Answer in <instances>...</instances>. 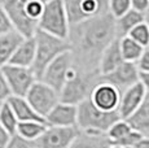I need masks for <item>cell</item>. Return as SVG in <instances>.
<instances>
[{
    "mask_svg": "<svg viewBox=\"0 0 149 148\" xmlns=\"http://www.w3.org/2000/svg\"><path fill=\"white\" fill-rule=\"evenodd\" d=\"M118 36L116 18L109 12L70 25L68 40L71 45L74 65L87 73L99 75L100 56Z\"/></svg>",
    "mask_w": 149,
    "mask_h": 148,
    "instance_id": "1",
    "label": "cell"
},
{
    "mask_svg": "<svg viewBox=\"0 0 149 148\" xmlns=\"http://www.w3.org/2000/svg\"><path fill=\"white\" fill-rule=\"evenodd\" d=\"M0 5L9 16L14 30L25 38L35 34L44 7L40 0H0Z\"/></svg>",
    "mask_w": 149,
    "mask_h": 148,
    "instance_id": "2",
    "label": "cell"
},
{
    "mask_svg": "<svg viewBox=\"0 0 149 148\" xmlns=\"http://www.w3.org/2000/svg\"><path fill=\"white\" fill-rule=\"evenodd\" d=\"M34 39H35V59L31 69L36 79H40L48 64L62 52L71 50V45L68 39H61L39 29L34 34Z\"/></svg>",
    "mask_w": 149,
    "mask_h": 148,
    "instance_id": "3",
    "label": "cell"
},
{
    "mask_svg": "<svg viewBox=\"0 0 149 148\" xmlns=\"http://www.w3.org/2000/svg\"><path fill=\"white\" fill-rule=\"evenodd\" d=\"M119 118L118 110L102 112L93 105L90 98L77 105V127L88 134H105Z\"/></svg>",
    "mask_w": 149,
    "mask_h": 148,
    "instance_id": "4",
    "label": "cell"
},
{
    "mask_svg": "<svg viewBox=\"0 0 149 148\" xmlns=\"http://www.w3.org/2000/svg\"><path fill=\"white\" fill-rule=\"evenodd\" d=\"M97 74H91L81 68L73 65L62 89L58 92L61 103L78 105L81 101L90 98V94L93 86L97 83Z\"/></svg>",
    "mask_w": 149,
    "mask_h": 148,
    "instance_id": "5",
    "label": "cell"
},
{
    "mask_svg": "<svg viewBox=\"0 0 149 148\" xmlns=\"http://www.w3.org/2000/svg\"><path fill=\"white\" fill-rule=\"evenodd\" d=\"M38 29L61 39L69 38L70 24L64 0H51L45 3L39 17Z\"/></svg>",
    "mask_w": 149,
    "mask_h": 148,
    "instance_id": "6",
    "label": "cell"
},
{
    "mask_svg": "<svg viewBox=\"0 0 149 148\" xmlns=\"http://www.w3.org/2000/svg\"><path fill=\"white\" fill-rule=\"evenodd\" d=\"M74 65V56L71 50L65 51L61 55H58L54 60L48 64V66L44 69L39 81L44 82L49 87H52L54 91L60 92L62 89L65 81L68 78V74Z\"/></svg>",
    "mask_w": 149,
    "mask_h": 148,
    "instance_id": "7",
    "label": "cell"
},
{
    "mask_svg": "<svg viewBox=\"0 0 149 148\" xmlns=\"http://www.w3.org/2000/svg\"><path fill=\"white\" fill-rule=\"evenodd\" d=\"M69 24L75 25L102 15L108 10V0H64Z\"/></svg>",
    "mask_w": 149,
    "mask_h": 148,
    "instance_id": "8",
    "label": "cell"
},
{
    "mask_svg": "<svg viewBox=\"0 0 149 148\" xmlns=\"http://www.w3.org/2000/svg\"><path fill=\"white\" fill-rule=\"evenodd\" d=\"M25 99L42 118H44L60 101L58 92L39 79L34 82V84L27 91Z\"/></svg>",
    "mask_w": 149,
    "mask_h": 148,
    "instance_id": "9",
    "label": "cell"
},
{
    "mask_svg": "<svg viewBox=\"0 0 149 148\" xmlns=\"http://www.w3.org/2000/svg\"><path fill=\"white\" fill-rule=\"evenodd\" d=\"M0 72L3 73L8 86H9L12 96L25 98L27 91L34 84V82L38 81L31 68L5 64L0 68Z\"/></svg>",
    "mask_w": 149,
    "mask_h": 148,
    "instance_id": "10",
    "label": "cell"
},
{
    "mask_svg": "<svg viewBox=\"0 0 149 148\" xmlns=\"http://www.w3.org/2000/svg\"><path fill=\"white\" fill-rule=\"evenodd\" d=\"M79 134L77 126L57 127L47 126L44 133L34 142L35 148H69Z\"/></svg>",
    "mask_w": 149,
    "mask_h": 148,
    "instance_id": "11",
    "label": "cell"
},
{
    "mask_svg": "<svg viewBox=\"0 0 149 148\" xmlns=\"http://www.w3.org/2000/svg\"><path fill=\"white\" fill-rule=\"evenodd\" d=\"M121 94V91L113 84L97 79V83L90 94V99L97 109L102 112H114L118 110Z\"/></svg>",
    "mask_w": 149,
    "mask_h": 148,
    "instance_id": "12",
    "label": "cell"
},
{
    "mask_svg": "<svg viewBox=\"0 0 149 148\" xmlns=\"http://www.w3.org/2000/svg\"><path fill=\"white\" fill-rule=\"evenodd\" d=\"M139 74L140 72L135 62L123 61L113 72L105 74V75H99L97 79L113 84L121 92H123L126 89H128L132 84H135L136 82H139Z\"/></svg>",
    "mask_w": 149,
    "mask_h": 148,
    "instance_id": "13",
    "label": "cell"
},
{
    "mask_svg": "<svg viewBox=\"0 0 149 148\" xmlns=\"http://www.w3.org/2000/svg\"><path fill=\"white\" fill-rule=\"evenodd\" d=\"M145 94H147V91H145L144 86L141 84L140 81L123 91L121 94V101H119V105H118L119 117L122 119L130 117L140 107L141 101L145 98Z\"/></svg>",
    "mask_w": 149,
    "mask_h": 148,
    "instance_id": "14",
    "label": "cell"
},
{
    "mask_svg": "<svg viewBox=\"0 0 149 148\" xmlns=\"http://www.w3.org/2000/svg\"><path fill=\"white\" fill-rule=\"evenodd\" d=\"M47 126L71 127L77 126V105L58 101L49 113L44 117Z\"/></svg>",
    "mask_w": 149,
    "mask_h": 148,
    "instance_id": "15",
    "label": "cell"
},
{
    "mask_svg": "<svg viewBox=\"0 0 149 148\" xmlns=\"http://www.w3.org/2000/svg\"><path fill=\"white\" fill-rule=\"evenodd\" d=\"M123 61L125 60L122 57L121 48H119V36H118L102 51L99 60V75H105V74L113 72Z\"/></svg>",
    "mask_w": 149,
    "mask_h": 148,
    "instance_id": "16",
    "label": "cell"
},
{
    "mask_svg": "<svg viewBox=\"0 0 149 148\" xmlns=\"http://www.w3.org/2000/svg\"><path fill=\"white\" fill-rule=\"evenodd\" d=\"M34 59H35V39L33 36L24 38V40L19 43L17 50L14 51L13 56L10 57L8 64L17 65V66L31 68Z\"/></svg>",
    "mask_w": 149,
    "mask_h": 148,
    "instance_id": "17",
    "label": "cell"
},
{
    "mask_svg": "<svg viewBox=\"0 0 149 148\" xmlns=\"http://www.w3.org/2000/svg\"><path fill=\"white\" fill-rule=\"evenodd\" d=\"M132 130L140 133L143 136H149V92L145 94L144 100L135 112L126 118Z\"/></svg>",
    "mask_w": 149,
    "mask_h": 148,
    "instance_id": "18",
    "label": "cell"
},
{
    "mask_svg": "<svg viewBox=\"0 0 149 148\" xmlns=\"http://www.w3.org/2000/svg\"><path fill=\"white\" fill-rule=\"evenodd\" d=\"M25 36L17 30L8 31L5 34H0V68L8 64L14 51L19 45Z\"/></svg>",
    "mask_w": 149,
    "mask_h": 148,
    "instance_id": "19",
    "label": "cell"
},
{
    "mask_svg": "<svg viewBox=\"0 0 149 148\" xmlns=\"http://www.w3.org/2000/svg\"><path fill=\"white\" fill-rule=\"evenodd\" d=\"M7 103L12 108L14 116H16L18 122H26V121L44 122V118H42L33 109V107L27 103V100L25 98H21V96H10Z\"/></svg>",
    "mask_w": 149,
    "mask_h": 148,
    "instance_id": "20",
    "label": "cell"
},
{
    "mask_svg": "<svg viewBox=\"0 0 149 148\" xmlns=\"http://www.w3.org/2000/svg\"><path fill=\"white\" fill-rule=\"evenodd\" d=\"M110 140L105 134H88L79 130V134L69 148H108Z\"/></svg>",
    "mask_w": 149,
    "mask_h": 148,
    "instance_id": "21",
    "label": "cell"
},
{
    "mask_svg": "<svg viewBox=\"0 0 149 148\" xmlns=\"http://www.w3.org/2000/svg\"><path fill=\"white\" fill-rule=\"evenodd\" d=\"M145 15H147V13H141V12H139V10H135L131 8V9H128L126 13H123L121 17L116 18L118 35L119 36L127 35L128 31L132 29V27H135L136 25L145 21Z\"/></svg>",
    "mask_w": 149,
    "mask_h": 148,
    "instance_id": "22",
    "label": "cell"
},
{
    "mask_svg": "<svg viewBox=\"0 0 149 148\" xmlns=\"http://www.w3.org/2000/svg\"><path fill=\"white\" fill-rule=\"evenodd\" d=\"M45 129H47V125H45V122H42V121L18 122L16 134H18V135L22 136L24 139L30 140L34 143V142L44 133Z\"/></svg>",
    "mask_w": 149,
    "mask_h": 148,
    "instance_id": "23",
    "label": "cell"
},
{
    "mask_svg": "<svg viewBox=\"0 0 149 148\" xmlns=\"http://www.w3.org/2000/svg\"><path fill=\"white\" fill-rule=\"evenodd\" d=\"M119 48L123 60L127 62H136L144 51V47H141L127 35L119 36Z\"/></svg>",
    "mask_w": 149,
    "mask_h": 148,
    "instance_id": "24",
    "label": "cell"
},
{
    "mask_svg": "<svg viewBox=\"0 0 149 148\" xmlns=\"http://www.w3.org/2000/svg\"><path fill=\"white\" fill-rule=\"evenodd\" d=\"M131 130H132V127L128 125V122L126 121V119L119 118L118 121H116L109 127L108 131L105 133V135H107V138L110 140V144H114L118 140H121L122 138H125Z\"/></svg>",
    "mask_w": 149,
    "mask_h": 148,
    "instance_id": "25",
    "label": "cell"
},
{
    "mask_svg": "<svg viewBox=\"0 0 149 148\" xmlns=\"http://www.w3.org/2000/svg\"><path fill=\"white\" fill-rule=\"evenodd\" d=\"M0 125L9 134H12V135L16 134L18 121H17L12 108L9 107L8 103H4L0 105Z\"/></svg>",
    "mask_w": 149,
    "mask_h": 148,
    "instance_id": "26",
    "label": "cell"
},
{
    "mask_svg": "<svg viewBox=\"0 0 149 148\" xmlns=\"http://www.w3.org/2000/svg\"><path fill=\"white\" fill-rule=\"evenodd\" d=\"M127 36H130L131 39L139 43L141 47H149V26L147 22H141V24L136 25L135 27H132L128 31Z\"/></svg>",
    "mask_w": 149,
    "mask_h": 148,
    "instance_id": "27",
    "label": "cell"
},
{
    "mask_svg": "<svg viewBox=\"0 0 149 148\" xmlns=\"http://www.w3.org/2000/svg\"><path fill=\"white\" fill-rule=\"evenodd\" d=\"M131 9V0H108V10L114 18L121 17Z\"/></svg>",
    "mask_w": 149,
    "mask_h": 148,
    "instance_id": "28",
    "label": "cell"
},
{
    "mask_svg": "<svg viewBox=\"0 0 149 148\" xmlns=\"http://www.w3.org/2000/svg\"><path fill=\"white\" fill-rule=\"evenodd\" d=\"M143 138V135L140 133L135 131V130H131L125 138H122L121 140H118L117 143H114V146H119V147H130V146H135L137 142Z\"/></svg>",
    "mask_w": 149,
    "mask_h": 148,
    "instance_id": "29",
    "label": "cell"
},
{
    "mask_svg": "<svg viewBox=\"0 0 149 148\" xmlns=\"http://www.w3.org/2000/svg\"><path fill=\"white\" fill-rule=\"evenodd\" d=\"M5 148H34V143L30 140H26L22 136H19L18 134H13L10 136L8 144Z\"/></svg>",
    "mask_w": 149,
    "mask_h": 148,
    "instance_id": "30",
    "label": "cell"
},
{
    "mask_svg": "<svg viewBox=\"0 0 149 148\" xmlns=\"http://www.w3.org/2000/svg\"><path fill=\"white\" fill-rule=\"evenodd\" d=\"M12 30H14L12 21H10L9 16L7 15V12H5V10L3 9V7L0 5V34H5Z\"/></svg>",
    "mask_w": 149,
    "mask_h": 148,
    "instance_id": "31",
    "label": "cell"
},
{
    "mask_svg": "<svg viewBox=\"0 0 149 148\" xmlns=\"http://www.w3.org/2000/svg\"><path fill=\"white\" fill-rule=\"evenodd\" d=\"M12 96V92H10V89L8 86L7 81H5L3 73L0 72V105L7 103L9 100V98Z\"/></svg>",
    "mask_w": 149,
    "mask_h": 148,
    "instance_id": "32",
    "label": "cell"
},
{
    "mask_svg": "<svg viewBox=\"0 0 149 148\" xmlns=\"http://www.w3.org/2000/svg\"><path fill=\"white\" fill-rule=\"evenodd\" d=\"M140 73H149V47H145L141 56L135 62Z\"/></svg>",
    "mask_w": 149,
    "mask_h": 148,
    "instance_id": "33",
    "label": "cell"
},
{
    "mask_svg": "<svg viewBox=\"0 0 149 148\" xmlns=\"http://www.w3.org/2000/svg\"><path fill=\"white\" fill-rule=\"evenodd\" d=\"M131 8L141 13L149 12V0H131Z\"/></svg>",
    "mask_w": 149,
    "mask_h": 148,
    "instance_id": "34",
    "label": "cell"
},
{
    "mask_svg": "<svg viewBox=\"0 0 149 148\" xmlns=\"http://www.w3.org/2000/svg\"><path fill=\"white\" fill-rule=\"evenodd\" d=\"M10 136H12V134H9L0 125V148H5V146H7L8 142H9Z\"/></svg>",
    "mask_w": 149,
    "mask_h": 148,
    "instance_id": "35",
    "label": "cell"
},
{
    "mask_svg": "<svg viewBox=\"0 0 149 148\" xmlns=\"http://www.w3.org/2000/svg\"><path fill=\"white\" fill-rule=\"evenodd\" d=\"M139 81L144 86L147 92H149V73H140L139 74Z\"/></svg>",
    "mask_w": 149,
    "mask_h": 148,
    "instance_id": "36",
    "label": "cell"
},
{
    "mask_svg": "<svg viewBox=\"0 0 149 148\" xmlns=\"http://www.w3.org/2000/svg\"><path fill=\"white\" fill-rule=\"evenodd\" d=\"M136 148H149V136H143L135 144Z\"/></svg>",
    "mask_w": 149,
    "mask_h": 148,
    "instance_id": "37",
    "label": "cell"
},
{
    "mask_svg": "<svg viewBox=\"0 0 149 148\" xmlns=\"http://www.w3.org/2000/svg\"><path fill=\"white\" fill-rule=\"evenodd\" d=\"M145 22H147L148 26H149V12L147 13V15H145Z\"/></svg>",
    "mask_w": 149,
    "mask_h": 148,
    "instance_id": "38",
    "label": "cell"
},
{
    "mask_svg": "<svg viewBox=\"0 0 149 148\" xmlns=\"http://www.w3.org/2000/svg\"><path fill=\"white\" fill-rule=\"evenodd\" d=\"M108 148H122V147H119V146H114V144H110Z\"/></svg>",
    "mask_w": 149,
    "mask_h": 148,
    "instance_id": "39",
    "label": "cell"
},
{
    "mask_svg": "<svg viewBox=\"0 0 149 148\" xmlns=\"http://www.w3.org/2000/svg\"><path fill=\"white\" fill-rule=\"evenodd\" d=\"M40 1L43 3V4H45V3H48V1H51V0H40Z\"/></svg>",
    "mask_w": 149,
    "mask_h": 148,
    "instance_id": "40",
    "label": "cell"
},
{
    "mask_svg": "<svg viewBox=\"0 0 149 148\" xmlns=\"http://www.w3.org/2000/svg\"><path fill=\"white\" fill-rule=\"evenodd\" d=\"M123 148H136L135 146H130V147H123Z\"/></svg>",
    "mask_w": 149,
    "mask_h": 148,
    "instance_id": "41",
    "label": "cell"
},
{
    "mask_svg": "<svg viewBox=\"0 0 149 148\" xmlns=\"http://www.w3.org/2000/svg\"><path fill=\"white\" fill-rule=\"evenodd\" d=\"M34 148H35V147H34Z\"/></svg>",
    "mask_w": 149,
    "mask_h": 148,
    "instance_id": "42",
    "label": "cell"
}]
</instances>
